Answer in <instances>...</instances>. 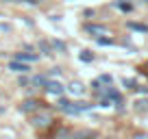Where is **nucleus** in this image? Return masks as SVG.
<instances>
[{"instance_id":"7ed1b4c3","label":"nucleus","mask_w":148,"mask_h":139,"mask_svg":"<svg viewBox=\"0 0 148 139\" xmlns=\"http://www.w3.org/2000/svg\"><path fill=\"white\" fill-rule=\"evenodd\" d=\"M9 70H13V72H22V74H24V72H28L31 67H28V63H22V61H11Z\"/></svg>"},{"instance_id":"f257e3e1","label":"nucleus","mask_w":148,"mask_h":139,"mask_svg":"<svg viewBox=\"0 0 148 139\" xmlns=\"http://www.w3.org/2000/svg\"><path fill=\"white\" fill-rule=\"evenodd\" d=\"M39 109V102L37 100H24L22 102V113H33Z\"/></svg>"},{"instance_id":"0eeeda50","label":"nucleus","mask_w":148,"mask_h":139,"mask_svg":"<svg viewBox=\"0 0 148 139\" xmlns=\"http://www.w3.org/2000/svg\"><path fill=\"white\" fill-rule=\"evenodd\" d=\"M35 59H37V55H31V52H18V57H15V61H22V63H31Z\"/></svg>"},{"instance_id":"9d476101","label":"nucleus","mask_w":148,"mask_h":139,"mask_svg":"<svg viewBox=\"0 0 148 139\" xmlns=\"http://www.w3.org/2000/svg\"><path fill=\"white\" fill-rule=\"evenodd\" d=\"M116 7H118V9H122V11H131V9H133V5H131V2H124V0L116 2Z\"/></svg>"},{"instance_id":"1a4fd4ad","label":"nucleus","mask_w":148,"mask_h":139,"mask_svg":"<svg viewBox=\"0 0 148 139\" xmlns=\"http://www.w3.org/2000/svg\"><path fill=\"white\" fill-rule=\"evenodd\" d=\"M70 91L76 93V96H81V93H85V87L81 83H72V85H70Z\"/></svg>"},{"instance_id":"9b49d317","label":"nucleus","mask_w":148,"mask_h":139,"mask_svg":"<svg viewBox=\"0 0 148 139\" xmlns=\"http://www.w3.org/2000/svg\"><path fill=\"white\" fill-rule=\"evenodd\" d=\"M81 59H83V61H92V59H94V57H92V55H89V52H81Z\"/></svg>"},{"instance_id":"6e6552de","label":"nucleus","mask_w":148,"mask_h":139,"mask_svg":"<svg viewBox=\"0 0 148 139\" xmlns=\"http://www.w3.org/2000/svg\"><path fill=\"white\" fill-rule=\"evenodd\" d=\"M135 111H148V98H142V100H137L135 102Z\"/></svg>"},{"instance_id":"f8f14e48","label":"nucleus","mask_w":148,"mask_h":139,"mask_svg":"<svg viewBox=\"0 0 148 139\" xmlns=\"http://www.w3.org/2000/svg\"><path fill=\"white\" fill-rule=\"evenodd\" d=\"M7 2H35V0H7Z\"/></svg>"},{"instance_id":"f03ea898","label":"nucleus","mask_w":148,"mask_h":139,"mask_svg":"<svg viewBox=\"0 0 148 139\" xmlns=\"http://www.w3.org/2000/svg\"><path fill=\"white\" fill-rule=\"evenodd\" d=\"M46 91H48V93H57V96H61V93H63V87H61L59 83H55V80H46Z\"/></svg>"},{"instance_id":"20e7f679","label":"nucleus","mask_w":148,"mask_h":139,"mask_svg":"<svg viewBox=\"0 0 148 139\" xmlns=\"http://www.w3.org/2000/svg\"><path fill=\"white\" fill-rule=\"evenodd\" d=\"M33 124H35L37 128H46V126L50 124V115H37V117H33Z\"/></svg>"},{"instance_id":"423d86ee","label":"nucleus","mask_w":148,"mask_h":139,"mask_svg":"<svg viewBox=\"0 0 148 139\" xmlns=\"http://www.w3.org/2000/svg\"><path fill=\"white\" fill-rule=\"evenodd\" d=\"M72 137L74 139H94V137H96V133H92V130H74Z\"/></svg>"},{"instance_id":"ddd939ff","label":"nucleus","mask_w":148,"mask_h":139,"mask_svg":"<svg viewBox=\"0 0 148 139\" xmlns=\"http://www.w3.org/2000/svg\"><path fill=\"white\" fill-rule=\"evenodd\" d=\"M135 139H148V137H146V135H137Z\"/></svg>"},{"instance_id":"39448f33","label":"nucleus","mask_w":148,"mask_h":139,"mask_svg":"<svg viewBox=\"0 0 148 139\" xmlns=\"http://www.w3.org/2000/svg\"><path fill=\"white\" fill-rule=\"evenodd\" d=\"M87 33H92V35H96V37H100V35H109V31H107L105 26H96V24H89Z\"/></svg>"}]
</instances>
